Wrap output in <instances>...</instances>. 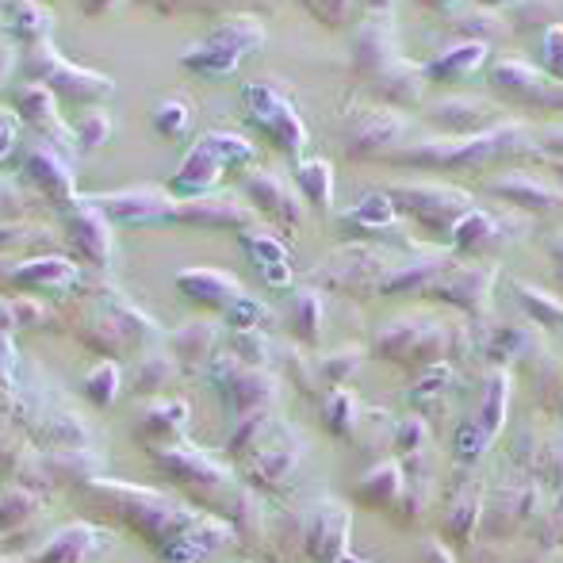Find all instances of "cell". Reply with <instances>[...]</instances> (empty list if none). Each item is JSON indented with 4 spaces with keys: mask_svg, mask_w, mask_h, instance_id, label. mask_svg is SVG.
I'll return each instance as SVG.
<instances>
[{
    "mask_svg": "<svg viewBox=\"0 0 563 563\" xmlns=\"http://www.w3.org/2000/svg\"><path fill=\"white\" fill-rule=\"evenodd\" d=\"M177 291L192 303L208 307V311H230L245 299V288L234 273H223V268H185V273L173 276Z\"/></svg>",
    "mask_w": 563,
    "mask_h": 563,
    "instance_id": "cell-17",
    "label": "cell"
},
{
    "mask_svg": "<svg viewBox=\"0 0 563 563\" xmlns=\"http://www.w3.org/2000/svg\"><path fill=\"white\" fill-rule=\"evenodd\" d=\"M23 173H27L31 185H35L58 211L74 208V203L81 200V196H77V185H74V173H69L66 154H58V146H51V142L38 139L23 150Z\"/></svg>",
    "mask_w": 563,
    "mask_h": 563,
    "instance_id": "cell-13",
    "label": "cell"
},
{
    "mask_svg": "<svg viewBox=\"0 0 563 563\" xmlns=\"http://www.w3.org/2000/svg\"><path fill=\"white\" fill-rule=\"evenodd\" d=\"M4 27L12 38H20V46H38L51 43L54 15L43 4H4Z\"/></svg>",
    "mask_w": 563,
    "mask_h": 563,
    "instance_id": "cell-30",
    "label": "cell"
},
{
    "mask_svg": "<svg viewBox=\"0 0 563 563\" xmlns=\"http://www.w3.org/2000/svg\"><path fill=\"white\" fill-rule=\"evenodd\" d=\"M85 349L100 353L104 361L112 356H123V353H134V349L150 345V341L162 338L157 322L150 314H142L123 291L115 288H100L89 303V314H85L81 330H77Z\"/></svg>",
    "mask_w": 563,
    "mask_h": 563,
    "instance_id": "cell-1",
    "label": "cell"
},
{
    "mask_svg": "<svg viewBox=\"0 0 563 563\" xmlns=\"http://www.w3.org/2000/svg\"><path fill=\"white\" fill-rule=\"evenodd\" d=\"M268 353H273V345H268L265 330H245V334H234V356L242 364H250V368H265Z\"/></svg>",
    "mask_w": 563,
    "mask_h": 563,
    "instance_id": "cell-44",
    "label": "cell"
},
{
    "mask_svg": "<svg viewBox=\"0 0 563 563\" xmlns=\"http://www.w3.org/2000/svg\"><path fill=\"white\" fill-rule=\"evenodd\" d=\"M12 104H15V115H20L23 123L35 126L43 142H51V146L77 142V134H69L66 123H62V115H58V97H54L46 85H35V81L20 85L15 97H12Z\"/></svg>",
    "mask_w": 563,
    "mask_h": 563,
    "instance_id": "cell-21",
    "label": "cell"
},
{
    "mask_svg": "<svg viewBox=\"0 0 563 563\" xmlns=\"http://www.w3.org/2000/svg\"><path fill=\"white\" fill-rule=\"evenodd\" d=\"M169 349L180 368H192V372L208 368L216 361V322H203V319L185 322V327L169 334Z\"/></svg>",
    "mask_w": 563,
    "mask_h": 563,
    "instance_id": "cell-25",
    "label": "cell"
},
{
    "mask_svg": "<svg viewBox=\"0 0 563 563\" xmlns=\"http://www.w3.org/2000/svg\"><path fill=\"white\" fill-rule=\"evenodd\" d=\"M276 426H280V418H276L268 407L265 410H253V415L234 418V430H230V438H227V456L238 460V464L253 460L261 449L268 445V438H273Z\"/></svg>",
    "mask_w": 563,
    "mask_h": 563,
    "instance_id": "cell-26",
    "label": "cell"
},
{
    "mask_svg": "<svg viewBox=\"0 0 563 563\" xmlns=\"http://www.w3.org/2000/svg\"><path fill=\"white\" fill-rule=\"evenodd\" d=\"M253 162H257V146L250 139H242L234 131H208L196 139V146L188 150L180 169L173 173L169 192L177 200H200V196L216 192L223 173L250 169Z\"/></svg>",
    "mask_w": 563,
    "mask_h": 563,
    "instance_id": "cell-2",
    "label": "cell"
},
{
    "mask_svg": "<svg viewBox=\"0 0 563 563\" xmlns=\"http://www.w3.org/2000/svg\"><path fill=\"white\" fill-rule=\"evenodd\" d=\"M349 526H353L349 506H341L338 498H322L303 521V552L314 563H341L345 541H349Z\"/></svg>",
    "mask_w": 563,
    "mask_h": 563,
    "instance_id": "cell-14",
    "label": "cell"
},
{
    "mask_svg": "<svg viewBox=\"0 0 563 563\" xmlns=\"http://www.w3.org/2000/svg\"><path fill=\"white\" fill-rule=\"evenodd\" d=\"M307 12L322 15V23H330V27H341V23L356 20V15H361V8H356V4H307Z\"/></svg>",
    "mask_w": 563,
    "mask_h": 563,
    "instance_id": "cell-47",
    "label": "cell"
},
{
    "mask_svg": "<svg viewBox=\"0 0 563 563\" xmlns=\"http://www.w3.org/2000/svg\"><path fill=\"white\" fill-rule=\"evenodd\" d=\"M399 495H402L399 464H376V467H372V472L361 479V487H356V503L376 506V510H387V506H391Z\"/></svg>",
    "mask_w": 563,
    "mask_h": 563,
    "instance_id": "cell-34",
    "label": "cell"
},
{
    "mask_svg": "<svg viewBox=\"0 0 563 563\" xmlns=\"http://www.w3.org/2000/svg\"><path fill=\"white\" fill-rule=\"evenodd\" d=\"M92 490L112 503V510L134 529V533L150 537V541L165 544V549L203 521L200 514H192L188 506H180L177 498L162 495V490L126 487V483H92Z\"/></svg>",
    "mask_w": 563,
    "mask_h": 563,
    "instance_id": "cell-3",
    "label": "cell"
},
{
    "mask_svg": "<svg viewBox=\"0 0 563 563\" xmlns=\"http://www.w3.org/2000/svg\"><path fill=\"white\" fill-rule=\"evenodd\" d=\"M495 234H498L495 219L483 216V211H467V216L452 227V242H456V250H467V253L487 250V245L495 242Z\"/></svg>",
    "mask_w": 563,
    "mask_h": 563,
    "instance_id": "cell-39",
    "label": "cell"
},
{
    "mask_svg": "<svg viewBox=\"0 0 563 563\" xmlns=\"http://www.w3.org/2000/svg\"><path fill=\"white\" fill-rule=\"evenodd\" d=\"M35 495H31L27 487H15V483H8V490H4V529L12 533L15 529V518H20V526L23 521H31L35 518Z\"/></svg>",
    "mask_w": 563,
    "mask_h": 563,
    "instance_id": "cell-45",
    "label": "cell"
},
{
    "mask_svg": "<svg viewBox=\"0 0 563 563\" xmlns=\"http://www.w3.org/2000/svg\"><path fill=\"white\" fill-rule=\"evenodd\" d=\"M112 227H139V223H169L177 196L169 188L142 185V188H119V192H92L85 196Z\"/></svg>",
    "mask_w": 563,
    "mask_h": 563,
    "instance_id": "cell-9",
    "label": "cell"
},
{
    "mask_svg": "<svg viewBox=\"0 0 563 563\" xmlns=\"http://www.w3.org/2000/svg\"><path fill=\"white\" fill-rule=\"evenodd\" d=\"M395 219H399V208H395L391 196L387 192H364L361 200L341 216V223H345L349 230H356V234H384V230L395 227Z\"/></svg>",
    "mask_w": 563,
    "mask_h": 563,
    "instance_id": "cell-28",
    "label": "cell"
},
{
    "mask_svg": "<svg viewBox=\"0 0 563 563\" xmlns=\"http://www.w3.org/2000/svg\"><path fill=\"white\" fill-rule=\"evenodd\" d=\"M426 291H433V296H441V299H452V303H460V307H483L490 291V273L487 268L479 273V265L452 268V273H441Z\"/></svg>",
    "mask_w": 563,
    "mask_h": 563,
    "instance_id": "cell-27",
    "label": "cell"
},
{
    "mask_svg": "<svg viewBox=\"0 0 563 563\" xmlns=\"http://www.w3.org/2000/svg\"><path fill=\"white\" fill-rule=\"evenodd\" d=\"M483 58H487V46H483V43L452 46V51L441 54L438 62H430V66H426V77H438V81H445V77H464V74H472Z\"/></svg>",
    "mask_w": 563,
    "mask_h": 563,
    "instance_id": "cell-36",
    "label": "cell"
},
{
    "mask_svg": "<svg viewBox=\"0 0 563 563\" xmlns=\"http://www.w3.org/2000/svg\"><path fill=\"white\" fill-rule=\"evenodd\" d=\"M356 368H361V349H353V345H345V349H338V353L322 356V364H319V372L327 376L330 387H345L349 379L356 376Z\"/></svg>",
    "mask_w": 563,
    "mask_h": 563,
    "instance_id": "cell-43",
    "label": "cell"
},
{
    "mask_svg": "<svg viewBox=\"0 0 563 563\" xmlns=\"http://www.w3.org/2000/svg\"><path fill=\"white\" fill-rule=\"evenodd\" d=\"M261 43H265V23L257 15H230L203 43L188 46L180 54V66L208 77V81H227Z\"/></svg>",
    "mask_w": 563,
    "mask_h": 563,
    "instance_id": "cell-4",
    "label": "cell"
},
{
    "mask_svg": "<svg viewBox=\"0 0 563 563\" xmlns=\"http://www.w3.org/2000/svg\"><path fill=\"white\" fill-rule=\"evenodd\" d=\"M296 188L311 208H330L334 203V165L327 157H307L296 165Z\"/></svg>",
    "mask_w": 563,
    "mask_h": 563,
    "instance_id": "cell-31",
    "label": "cell"
},
{
    "mask_svg": "<svg viewBox=\"0 0 563 563\" xmlns=\"http://www.w3.org/2000/svg\"><path fill=\"white\" fill-rule=\"evenodd\" d=\"M245 196H250V203L261 211V216H268L276 227H284V230H296V227H303V216H307V208H303V196L291 188V180H284L280 173H273V169H257V173H250L245 177Z\"/></svg>",
    "mask_w": 563,
    "mask_h": 563,
    "instance_id": "cell-15",
    "label": "cell"
},
{
    "mask_svg": "<svg viewBox=\"0 0 563 563\" xmlns=\"http://www.w3.org/2000/svg\"><path fill=\"white\" fill-rule=\"evenodd\" d=\"M288 327L303 345H319L322 341V291L303 288L291 296V311H288Z\"/></svg>",
    "mask_w": 563,
    "mask_h": 563,
    "instance_id": "cell-32",
    "label": "cell"
},
{
    "mask_svg": "<svg viewBox=\"0 0 563 563\" xmlns=\"http://www.w3.org/2000/svg\"><path fill=\"white\" fill-rule=\"evenodd\" d=\"M150 123H154V131L162 134V139H180V134H188V126H192V104H188L185 97L157 100L154 112H150Z\"/></svg>",
    "mask_w": 563,
    "mask_h": 563,
    "instance_id": "cell-37",
    "label": "cell"
},
{
    "mask_svg": "<svg viewBox=\"0 0 563 563\" xmlns=\"http://www.w3.org/2000/svg\"><path fill=\"white\" fill-rule=\"evenodd\" d=\"M238 242H242L245 257L257 265V273L265 276L268 288H288V284L296 280V273H291V265H288L291 261L288 245H284L273 230L253 227V230H245V234H238Z\"/></svg>",
    "mask_w": 563,
    "mask_h": 563,
    "instance_id": "cell-23",
    "label": "cell"
},
{
    "mask_svg": "<svg viewBox=\"0 0 563 563\" xmlns=\"http://www.w3.org/2000/svg\"><path fill=\"white\" fill-rule=\"evenodd\" d=\"M208 376H211V384H216V391L223 395L227 410L234 418L253 415V410H265L268 402L280 395L276 391V379L268 376L265 368L242 364L234 356V349H230V353H216V361L208 364Z\"/></svg>",
    "mask_w": 563,
    "mask_h": 563,
    "instance_id": "cell-8",
    "label": "cell"
},
{
    "mask_svg": "<svg viewBox=\"0 0 563 563\" xmlns=\"http://www.w3.org/2000/svg\"><path fill=\"white\" fill-rule=\"evenodd\" d=\"M51 319V311H46V303L43 299H35V296H8L4 299V327L8 330H15V327H27V330H35V327H43V322Z\"/></svg>",
    "mask_w": 563,
    "mask_h": 563,
    "instance_id": "cell-41",
    "label": "cell"
},
{
    "mask_svg": "<svg viewBox=\"0 0 563 563\" xmlns=\"http://www.w3.org/2000/svg\"><path fill=\"white\" fill-rule=\"evenodd\" d=\"M4 284L20 291H74L81 288V265H74L69 257H51L46 253V257L8 265Z\"/></svg>",
    "mask_w": 563,
    "mask_h": 563,
    "instance_id": "cell-18",
    "label": "cell"
},
{
    "mask_svg": "<svg viewBox=\"0 0 563 563\" xmlns=\"http://www.w3.org/2000/svg\"><path fill=\"white\" fill-rule=\"evenodd\" d=\"M402 131H407V123H402L399 112H391V108H372V112L353 119V126H349L345 157H353L356 162V157L387 154V150L402 139Z\"/></svg>",
    "mask_w": 563,
    "mask_h": 563,
    "instance_id": "cell-20",
    "label": "cell"
},
{
    "mask_svg": "<svg viewBox=\"0 0 563 563\" xmlns=\"http://www.w3.org/2000/svg\"><path fill=\"white\" fill-rule=\"evenodd\" d=\"M422 66H410V62H391L379 77H372V92L387 104H418L422 97Z\"/></svg>",
    "mask_w": 563,
    "mask_h": 563,
    "instance_id": "cell-29",
    "label": "cell"
},
{
    "mask_svg": "<svg viewBox=\"0 0 563 563\" xmlns=\"http://www.w3.org/2000/svg\"><path fill=\"white\" fill-rule=\"evenodd\" d=\"M173 372H177V361L162 353L142 356L139 372H134V395H157L162 387H169Z\"/></svg>",
    "mask_w": 563,
    "mask_h": 563,
    "instance_id": "cell-40",
    "label": "cell"
},
{
    "mask_svg": "<svg viewBox=\"0 0 563 563\" xmlns=\"http://www.w3.org/2000/svg\"><path fill=\"white\" fill-rule=\"evenodd\" d=\"M361 407H356L353 391L349 387H330L327 399H322V426H327L334 438H356V426H361Z\"/></svg>",
    "mask_w": 563,
    "mask_h": 563,
    "instance_id": "cell-33",
    "label": "cell"
},
{
    "mask_svg": "<svg viewBox=\"0 0 563 563\" xmlns=\"http://www.w3.org/2000/svg\"><path fill=\"white\" fill-rule=\"evenodd\" d=\"M169 223L203 227V230H238V234H245V230L261 227V211L234 192H211L200 196V200H177Z\"/></svg>",
    "mask_w": 563,
    "mask_h": 563,
    "instance_id": "cell-10",
    "label": "cell"
},
{
    "mask_svg": "<svg viewBox=\"0 0 563 563\" xmlns=\"http://www.w3.org/2000/svg\"><path fill=\"white\" fill-rule=\"evenodd\" d=\"M395 58V20L391 12H379L372 15V20H364L361 27H356V43H353V69L361 77H379L384 74Z\"/></svg>",
    "mask_w": 563,
    "mask_h": 563,
    "instance_id": "cell-22",
    "label": "cell"
},
{
    "mask_svg": "<svg viewBox=\"0 0 563 563\" xmlns=\"http://www.w3.org/2000/svg\"><path fill=\"white\" fill-rule=\"evenodd\" d=\"M242 108H245V119H250L276 150H284V154H291V157L307 150L303 119H299L296 104H291L276 85H261V81L242 85Z\"/></svg>",
    "mask_w": 563,
    "mask_h": 563,
    "instance_id": "cell-7",
    "label": "cell"
},
{
    "mask_svg": "<svg viewBox=\"0 0 563 563\" xmlns=\"http://www.w3.org/2000/svg\"><path fill=\"white\" fill-rule=\"evenodd\" d=\"M112 139V115L104 108H89L77 119V146L81 150H100L104 142Z\"/></svg>",
    "mask_w": 563,
    "mask_h": 563,
    "instance_id": "cell-42",
    "label": "cell"
},
{
    "mask_svg": "<svg viewBox=\"0 0 563 563\" xmlns=\"http://www.w3.org/2000/svg\"><path fill=\"white\" fill-rule=\"evenodd\" d=\"M265 319H268L265 307H261L253 296H245L242 303L227 311V322H230V330H234V334H245V330H265Z\"/></svg>",
    "mask_w": 563,
    "mask_h": 563,
    "instance_id": "cell-46",
    "label": "cell"
},
{
    "mask_svg": "<svg viewBox=\"0 0 563 563\" xmlns=\"http://www.w3.org/2000/svg\"><path fill=\"white\" fill-rule=\"evenodd\" d=\"M108 533L92 526H66L46 541V549L38 552L35 563H89L108 549Z\"/></svg>",
    "mask_w": 563,
    "mask_h": 563,
    "instance_id": "cell-24",
    "label": "cell"
},
{
    "mask_svg": "<svg viewBox=\"0 0 563 563\" xmlns=\"http://www.w3.org/2000/svg\"><path fill=\"white\" fill-rule=\"evenodd\" d=\"M387 196L395 200V208L410 211L418 216L426 227H438V230H452L460 219L467 216V196L460 188H449V185H391Z\"/></svg>",
    "mask_w": 563,
    "mask_h": 563,
    "instance_id": "cell-11",
    "label": "cell"
},
{
    "mask_svg": "<svg viewBox=\"0 0 563 563\" xmlns=\"http://www.w3.org/2000/svg\"><path fill=\"white\" fill-rule=\"evenodd\" d=\"M23 74L27 81L46 85L54 97L69 100V104H100L115 92V81L104 74H92V69H81L74 62L58 58L51 43H38L23 51Z\"/></svg>",
    "mask_w": 563,
    "mask_h": 563,
    "instance_id": "cell-6",
    "label": "cell"
},
{
    "mask_svg": "<svg viewBox=\"0 0 563 563\" xmlns=\"http://www.w3.org/2000/svg\"><path fill=\"white\" fill-rule=\"evenodd\" d=\"M185 426H188V402L185 399H154L142 410L139 422V441L146 445L150 456H162V452L185 445Z\"/></svg>",
    "mask_w": 563,
    "mask_h": 563,
    "instance_id": "cell-19",
    "label": "cell"
},
{
    "mask_svg": "<svg viewBox=\"0 0 563 563\" xmlns=\"http://www.w3.org/2000/svg\"><path fill=\"white\" fill-rule=\"evenodd\" d=\"M495 188L503 196H510L514 203H526V208H560V200H563L556 188L541 185V180H529V177L495 180Z\"/></svg>",
    "mask_w": 563,
    "mask_h": 563,
    "instance_id": "cell-38",
    "label": "cell"
},
{
    "mask_svg": "<svg viewBox=\"0 0 563 563\" xmlns=\"http://www.w3.org/2000/svg\"><path fill=\"white\" fill-rule=\"evenodd\" d=\"M81 391L92 407L108 410L119 399V364L115 361H97L81 379Z\"/></svg>",
    "mask_w": 563,
    "mask_h": 563,
    "instance_id": "cell-35",
    "label": "cell"
},
{
    "mask_svg": "<svg viewBox=\"0 0 563 563\" xmlns=\"http://www.w3.org/2000/svg\"><path fill=\"white\" fill-rule=\"evenodd\" d=\"M15 119H20V115L8 108V112H4V157H12V150H15Z\"/></svg>",
    "mask_w": 563,
    "mask_h": 563,
    "instance_id": "cell-49",
    "label": "cell"
},
{
    "mask_svg": "<svg viewBox=\"0 0 563 563\" xmlns=\"http://www.w3.org/2000/svg\"><path fill=\"white\" fill-rule=\"evenodd\" d=\"M395 265L399 261L379 245H341L307 273V280L327 291H341V296H372L384 288Z\"/></svg>",
    "mask_w": 563,
    "mask_h": 563,
    "instance_id": "cell-5",
    "label": "cell"
},
{
    "mask_svg": "<svg viewBox=\"0 0 563 563\" xmlns=\"http://www.w3.org/2000/svg\"><path fill=\"white\" fill-rule=\"evenodd\" d=\"M544 62L563 77V27H549L544 31Z\"/></svg>",
    "mask_w": 563,
    "mask_h": 563,
    "instance_id": "cell-48",
    "label": "cell"
},
{
    "mask_svg": "<svg viewBox=\"0 0 563 563\" xmlns=\"http://www.w3.org/2000/svg\"><path fill=\"white\" fill-rule=\"evenodd\" d=\"M303 445H299V438L288 430V426H276L273 438H268V445L257 452L253 460H245L242 472L250 475L253 487H284V483L296 475V464H299V452Z\"/></svg>",
    "mask_w": 563,
    "mask_h": 563,
    "instance_id": "cell-16",
    "label": "cell"
},
{
    "mask_svg": "<svg viewBox=\"0 0 563 563\" xmlns=\"http://www.w3.org/2000/svg\"><path fill=\"white\" fill-rule=\"evenodd\" d=\"M62 230H66L69 250H74L81 261H89V265H97V268L112 265V253H115L112 223H108L85 196L74 203V208L62 211Z\"/></svg>",
    "mask_w": 563,
    "mask_h": 563,
    "instance_id": "cell-12",
    "label": "cell"
}]
</instances>
